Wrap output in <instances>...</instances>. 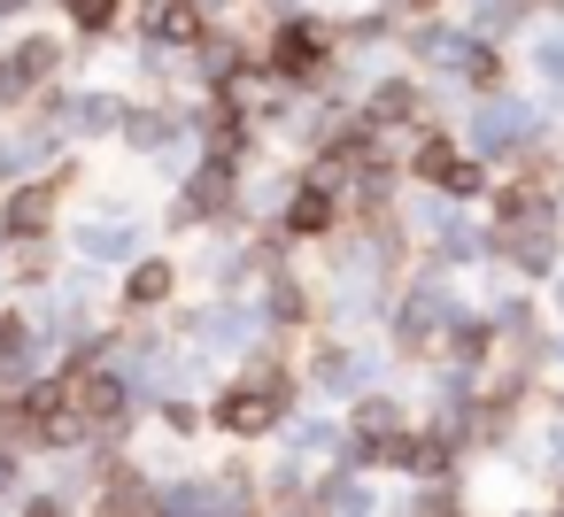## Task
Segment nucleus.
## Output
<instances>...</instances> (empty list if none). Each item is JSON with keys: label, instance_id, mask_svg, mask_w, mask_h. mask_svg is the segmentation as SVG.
I'll list each match as a JSON object with an SVG mask.
<instances>
[{"label": "nucleus", "instance_id": "obj_5", "mask_svg": "<svg viewBox=\"0 0 564 517\" xmlns=\"http://www.w3.org/2000/svg\"><path fill=\"white\" fill-rule=\"evenodd\" d=\"M441 324H448V301H441V294H417V301H410V317H402V340H410V348H425V332H441Z\"/></svg>", "mask_w": 564, "mask_h": 517}, {"label": "nucleus", "instance_id": "obj_6", "mask_svg": "<svg viewBox=\"0 0 564 517\" xmlns=\"http://www.w3.org/2000/svg\"><path fill=\"white\" fill-rule=\"evenodd\" d=\"M78 409H86V417H117V409H124V378L94 371V378L78 386Z\"/></svg>", "mask_w": 564, "mask_h": 517}, {"label": "nucleus", "instance_id": "obj_1", "mask_svg": "<svg viewBox=\"0 0 564 517\" xmlns=\"http://www.w3.org/2000/svg\"><path fill=\"white\" fill-rule=\"evenodd\" d=\"M279 409H286V378H263V386H232V394L217 402V425H225L232 440H248V432H263Z\"/></svg>", "mask_w": 564, "mask_h": 517}, {"label": "nucleus", "instance_id": "obj_23", "mask_svg": "<svg viewBox=\"0 0 564 517\" xmlns=\"http://www.w3.org/2000/svg\"><path fill=\"white\" fill-rule=\"evenodd\" d=\"M0 9H17V0H0Z\"/></svg>", "mask_w": 564, "mask_h": 517}, {"label": "nucleus", "instance_id": "obj_2", "mask_svg": "<svg viewBox=\"0 0 564 517\" xmlns=\"http://www.w3.org/2000/svg\"><path fill=\"white\" fill-rule=\"evenodd\" d=\"M271 70H279V78H317V70H325V40H317L310 24H286L279 47H271Z\"/></svg>", "mask_w": 564, "mask_h": 517}, {"label": "nucleus", "instance_id": "obj_8", "mask_svg": "<svg viewBox=\"0 0 564 517\" xmlns=\"http://www.w3.org/2000/svg\"><path fill=\"white\" fill-rule=\"evenodd\" d=\"M495 217H502V224H525V217H549V209H541L533 186H502V194H495Z\"/></svg>", "mask_w": 564, "mask_h": 517}, {"label": "nucleus", "instance_id": "obj_17", "mask_svg": "<svg viewBox=\"0 0 564 517\" xmlns=\"http://www.w3.org/2000/svg\"><path fill=\"white\" fill-rule=\"evenodd\" d=\"M410 109H417V94H410L402 78H394V86H379V101H371V117H410Z\"/></svg>", "mask_w": 564, "mask_h": 517}, {"label": "nucleus", "instance_id": "obj_18", "mask_svg": "<svg viewBox=\"0 0 564 517\" xmlns=\"http://www.w3.org/2000/svg\"><path fill=\"white\" fill-rule=\"evenodd\" d=\"M117 9H124V0H78V24H86V32H109Z\"/></svg>", "mask_w": 564, "mask_h": 517}, {"label": "nucleus", "instance_id": "obj_11", "mask_svg": "<svg viewBox=\"0 0 564 517\" xmlns=\"http://www.w3.org/2000/svg\"><path fill=\"white\" fill-rule=\"evenodd\" d=\"M124 294H132V301H140V309H148V301H163V294H171V263H140V271H132V286H124Z\"/></svg>", "mask_w": 564, "mask_h": 517}, {"label": "nucleus", "instance_id": "obj_19", "mask_svg": "<svg viewBox=\"0 0 564 517\" xmlns=\"http://www.w3.org/2000/svg\"><path fill=\"white\" fill-rule=\"evenodd\" d=\"M441 186H448V194H479V170H471V163H448V178H441Z\"/></svg>", "mask_w": 564, "mask_h": 517}, {"label": "nucleus", "instance_id": "obj_14", "mask_svg": "<svg viewBox=\"0 0 564 517\" xmlns=\"http://www.w3.org/2000/svg\"><path fill=\"white\" fill-rule=\"evenodd\" d=\"M448 163H456V147H448V140L433 132V140L417 147V178H448Z\"/></svg>", "mask_w": 564, "mask_h": 517}, {"label": "nucleus", "instance_id": "obj_16", "mask_svg": "<svg viewBox=\"0 0 564 517\" xmlns=\"http://www.w3.org/2000/svg\"><path fill=\"white\" fill-rule=\"evenodd\" d=\"M55 70V40H32L24 55H17V78H47Z\"/></svg>", "mask_w": 564, "mask_h": 517}, {"label": "nucleus", "instance_id": "obj_15", "mask_svg": "<svg viewBox=\"0 0 564 517\" xmlns=\"http://www.w3.org/2000/svg\"><path fill=\"white\" fill-rule=\"evenodd\" d=\"M155 509H163V517H202V509H209V494H202V486H171Z\"/></svg>", "mask_w": 564, "mask_h": 517}, {"label": "nucleus", "instance_id": "obj_20", "mask_svg": "<svg viewBox=\"0 0 564 517\" xmlns=\"http://www.w3.org/2000/svg\"><path fill=\"white\" fill-rule=\"evenodd\" d=\"M271 309H279V324H294V317H302V286H279Z\"/></svg>", "mask_w": 564, "mask_h": 517}, {"label": "nucleus", "instance_id": "obj_22", "mask_svg": "<svg viewBox=\"0 0 564 517\" xmlns=\"http://www.w3.org/2000/svg\"><path fill=\"white\" fill-rule=\"evenodd\" d=\"M9 479H17V463H9V455H0V486H9Z\"/></svg>", "mask_w": 564, "mask_h": 517}, {"label": "nucleus", "instance_id": "obj_10", "mask_svg": "<svg viewBox=\"0 0 564 517\" xmlns=\"http://www.w3.org/2000/svg\"><path fill=\"white\" fill-rule=\"evenodd\" d=\"M286 224H294V232H325V224H333V201H325V194L310 186V194H302V201L286 209Z\"/></svg>", "mask_w": 564, "mask_h": 517}, {"label": "nucleus", "instance_id": "obj_9", "mask_svg": "<svg viewBox=\"0 0 564 517\" xmlns=\"http://www.w3.org/2000/svg\"><path fill=\"white\" fill-rule=\"evenodd\" d=\"M155 32H163V40H194V32H202V9H194V0H163Z\"/></svg>", "mask_w": 564, "mask_h": 517}, {"label": "nucleus", "instance_id": "obj_4", "mask_svg": "<svg viewBox=\"0 0 564 517\" xmlns=\"http://www.w3.org/2000/svg\"><path fill=\"white\" fill-rule=\"evenodd\" d=\"M510 255H518L525 271H549V263H556V232H549V217H525V224L510 232Z\"/></svg>", "mask_w": 564, "mask_h": 517}, {"label": "nucleus", "instance_id": "obj_21", "mask_svg": "<svg viewBox=\"0 0 564 517\" xmlns=\"http://www.w3.org/2000/svg\"><path fill=\"white\" fill-rule=\"evenodd\" d=\"M32 517H70V509H55V502H32Z\"/></svg>", "mask_w": 564, "mask_h": 517}, {"label": "nucleus", "instance_id": "obj_7", "mask_svg": "<svg viewBox=\"0 0 564 517\" xmlns=\"http://www.w3.org/2000/svg\"><path fill=\"white\" fill-rule=\"evenodd\" d=\"M225 194H232V170H225V163H209V170L194 178V217H209V209H225Z\"/></svg>", "mask_w": 564, "mask_h": 517}, {"label": "nucleus", "instance_id": "obj_3", "mask_svg": "<svg viewBox=\"0 0 564 517\" xmlns=\"http://www.w3.org/2000/svg\"><path fill=\"white\" fill-rule=\"evenodd\" d=\"M55 194H63V186H24V194H17L9 209H0V224H9L17 240H32V232H47V217H55Z\"/></svg>", "mask_w": 564, "mask_h": 517}, {"label": "nucleus", "instance_id": "obj_13", "mask_svg": "<svg viewBox=\"0 0 564 517\" xmlns=\"http://www.w3.org/2000/svg\"><path fill=\"white\" fill-rule=\"evenodd\" d=\"M518 124H525L518 109H487V117H479V132H487V147H518Z\"/></svg>", "mask_w": 564, "mask_h": 517}, {"label": "nucleus", "instance_id": "obj_12", "mask_svg": "<svg viewBox=\"0 0 564 517\" xmlns=\"http://www.w3.org/2000/svg\"><path fill=\"white\" fill-rule=\"evenodd\" d=\"M140 509H148V486H140L132 471H124V479H109V517H140Z\"/></svg>", "mask_w": 564, "mask_h": 517}]
</instances>
